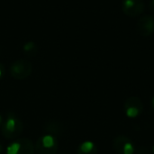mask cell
Here are the masks:
<instances>
[{
    "label": "cell",
    "mask_w": 154,
    "mask_h": 154,
    "mask_svg": "<svg viewBox=\"0 0 154 154\" xmlns=\"http://www.w3.org/2000/svg\"><path fill=\"white\" fill-rule=\"evenodd\" d=\"M59 143L57 138L44 134L40 137L36 144L34 145V151L36 154H56L58 152Z\"/></svg>",
    "instance_id": "cell-2"
},
{
    "label": "cell",
    "mask_w": 154,
    "mask_h": 154,
    "mask_svg": "<svg viewBox=\"0 0 154 154\" xmlns=\"http://www.w3.org/2000/svg\"><path fill=\"white\" fill-rule=\"evenodd\" d=\"M5 67L3 64L0 63V79H2L5 75Z\"/></svg>",
    "instance_id": "cell-13"
},
{
    "label": "cell",
    "mask_w": 154,
    "mask_h": 154,
    "mask_svg": "<svg viewBox=\"0 0 154 154\" xmlns=\"http://www.w3.org/2000/svg\"><path fill=\"white\" fill-rule=\"evenodd\" d=\"M123 12L130 17L140 16L145 10V4L143 0H124L122 3Z\"/></svg>",
    "instance_id": "cell-6"
},
{
    "label": "cell",
    "mask_w": 154,
    "mask_h": 154,
    "mask_svg": "<svg viewBox=\"0 0 154 154\" xmlns=\"http://www.w3.org/2000/svg\"><path fill=\"white\" fill-rule=\"evenodd\" d=\"M153 152H154V146H153Z\"/></svg>",
    "instance_id": "cell-18"
},
{
    "label": "cell",
    "mask_w": 154,
    "mask_h": 154,
    "mask_svg": "<svg viewBox=\"0 0 154 154\" xmlns=\"http://www.w3.org/2000/svg\"><path fill=\"white\" fill-rule=\"evenodd\" d=\"M7 154H34V145L31 140L22 138L13 142L7 147Z\"/></svg>",
    "instance_id": "cell-4"
},
{
    "label": "cell",
    "mask_w": 154,
    "mask_h": 154,
    "mask_svg": "<svg viewBox=\"0 0 154 154\" xmlns=\"http://www.w3.org/2000/svg\"><path fill=\"white\" fill-rule=\"evenodd\" d=\"M150 9H151L152 12H153L154 13V0H152V1L150 2Z\"/></svg>",
    "instance_id": "cell-14"
},
{
    "label": "cell",
    "mask_w": 154,
    "mask_h": 154,
    "mask_svg": "<svg viewBox=\"0 0 154 154\" xmlns=\"http://www.w3.org/2000/svg\"><path fill=\"white\" fill-rule=\"evenodd\" d=\"M138 154H149V150L147 149V148H145L144 146H143V147H141V148H139V150H138Z\"/></svg>",
    "instance_id": "cell-12"
},
{
    "label": "cell",
    "mask_w": 154,
    "mask_h": 154,
    "mask_svg": "<svg viewBox=\"0 0 154 154\" xmlns=\"http://www.w3.org/2000/svg\"><path fill=\"white\" fill-rule=\"evenodd\" d=\"M44 132H45V134H49L55 138H58L63 133V125L58 121L51 120L45 125Z\"/></svg>",
    "instance_id": "cell-9"
},
{
    "label": "cell",
    "mask_w": 154,
    "mask_h": 154,
    "mask_svg": "<svg viewBox=\"0 0 154 154\" xmlns=\"http://www.w3.org/2000/svg\"><path fill=\"white\" fill-rule=\"evenodd\" d=\"M152 108H153L154 110V96L153 97H152Z\"/></svg>",
    "instance_id": "cell-15"
},
{
    "label": "cell",
    "mask_w": 154,
    "mask_h": 154,
    "mask_svg": "<svg viewBox=\"0 0 154 154\" xmlns=\"http://www.w3.org/2000/svg\"><path fill=\"white\" fill-rule=\"evenodd\" d=\"M113 147L116 152L118 154H134L135 148L133 141L125 135H119L115 138Z\"/></svg>",
    "instance_id": "cell-7"
},
{
    "label": "cell",
    "mask_w": 154,
    "mask_h": 154,
    "mask_svg": "<svg viewBox=\"0 0 154 154\" xmlns=\"http://www.w3.org/2000/svg\"><path fill=\"white\" fill-rule=\"evenodd\" d=\"M2 151H3V147H2V145L0 144V152H2Z\"/></svg>",
    "instance_id": "cell-17"
},
{
    "label": "cell",
    "mask_w": 154,
    "mask_h": 154,
    "mask_svg": "<svg viewBox=\"0 0 154 154\" xmlns=\"http://www.w3.org/2000/svg\"><path fill=\"white\" fill-rule=\"evenodd\" d=\"M137 32L140 35L143 37L151 36L154 32V17L152 15H143L142 16L136 24Z\"/></svg>",
    "instance_id": "cell-8"
},
{
    "label": "cell",
    "mask_w": 154,
    "mask_h": 154,
    "mask_svg": "<svg viewBox=\"0 0 154 154\" xmlns=\"http://www.w3.org/2000/svg\"><path fill=\"white\" fill-rule=\"evenodd\" d=\"M98 150L97 145L89 141L82 143L77 150V154H97Z\"/></svg>",
    "instance_id": "cell-10"
},
{
    "label": "cell",
    "mask_w": 154,
    "mask_h": 154,
    "mask_svg": "<svg viewBox=\"0 0 154 154\" xmlns=\"http://www.w3.org/2000/svg\"><path fill=\"white\" fill-rule=\"evenodd\" d=\"M23 52L27 56H34L37 53V46L33 42H27L23 45Z\"/></svg>",
    "instance_id": "cell-11"
},
{
    "label": "cell",
    "mask_w": 154,
    "mask_h": 154,
    "mask_svg": "<svg viewBox=\"0 0 154 154\" xmlns=\"http://www.w3.org/2000/svg\"><path fill=\"white\" fill-rule=\"evenodd\" d=\"M124 110L127 117L136 118L141 116L143 111V101L138 97H130L124 104Z\"/></svg>",
    "instance_id": "cell-5"
},
{
    "label": "cell",
    "mask_w": 154,
    "mask_h": 154,
    "mask_svg": "<svg viewBox=\"0 0 154 154\" xmlns=\"http://www.w3.org/2000/svg\"><path fill=\"white\" fill-rule=\"evenodd\" d=\"M32 64L25 60H18L14 61L10 67L11 76L17 80H23L27 79L32 74Z\"/></svg>",
    "instance_id": "cell-3"
},
{
    "label": "cell",
    "mask_w": 154,
    "mask_h": 154,
    "mask_svg": "<svg viewBox=\"0 0 154 154\" xmlns=\"http://www.w3.org/2000/svg\"><path fill=\"white\" fill-rule=\"evenodd\" d=\"M23 131L22 121L14 114H8L1 125L2 135L6 139H14L18 137Z\"/></svg>",
    "instance_id": "cell-1"
},
{
    "label": "cell",
    "mask_w": 154,
    "mask_h": 154,
    "mask_svg": "<svg viewBox=\"0 0 154 154\" xmlns=\"http://www.w3.org/2000/svg\"><path fill=\"white\" fill-rule=\"evenodd\" d=\"M2 124H3V118H2V116L0 115V126L2 125Z\"/></svg>",
    "instance_id": "cell-16"
}]
</instances>
